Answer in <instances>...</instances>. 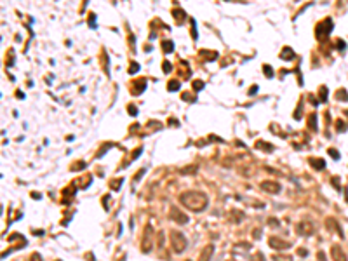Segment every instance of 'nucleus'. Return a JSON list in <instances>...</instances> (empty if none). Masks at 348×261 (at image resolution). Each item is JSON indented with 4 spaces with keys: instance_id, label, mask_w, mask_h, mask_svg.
I'll use <instances>...</instances> for the list:
<instances>
[{
    "instance_id": "nucleus-9",
    "label": "nucleus",
    "mask_w": 348,
    "mask_h": 261,
    "mask_svg": "<svg viewBox=\"0 0 348 261\" xmlns=\"http://www.w3.org/2000/svg\"><path fill=\"white\" fill-rule=\"evenodd\" d=\"M331 256H333L334 261H346V254L343 252V249H341L338 244H334V246L331 247Z\"/></svg>"
},
{
    "instance_id": "nucleus-4",
    "label": "nucleus",
    "mask_w": 348,
    "mask_h": 261,
    "mask_svg": "<svg viewBox=\"0 0 348 261\" xmlns=\"http://www.w3.org/2000/svg\"><path fill=\"white\" fill-rule=\"evenodd\" d=\"M331 28H333V21H331V19H324V21H320V23L317 25V28H315V35H317V38H322L324 35H329V33H331Z\"/></svg>"
},
{
    "instance_id": "nucleus-37",
    "label": "nucleus",
    "mask_w": 348,
    "mask_h": 261,
    "mask_svg": "<svg viewBox=\"0 0 348 261\" xmlns=\"http://www.w3.org/2000/svg\"><path fill=\"white\" fill-rule=\"evenodd\" d=\"M317 258H319V261H325V256H324V252H322V251H319Z\"/></svg>"
},
{
    "instance_id": "nucleus-28",
    "label": "nucleus",
    "mask_w": 348,
    "mask_h": 261,
    "mask_svg": "<svg viewBox=\"0 0 348 261\" xmlns=\"http://www.w3.org/2000/svg\"><path fill=\"white\" fill-rule=\"evenodd\" d=\"M138 68H139V64H138V63H133V64L129 66V73H130V75H133V73H136V72H138Z\"/></svg>"
},
{
    "instance_id": "nucleus-10",
    "label": "nucleus",
    "mask_w": 348,
    "mask_h": 261,
    "mask_svg": "<svg viewBox=\"0 0 348 261\" xmlns=\"http://www.w3.org/2000/svg\"><path fill=\"white\" fill-rule=\"evenodd\" d=\"M212 252H214V246L212 244H207L204 249H202V252H200V258H199V261H211V258H212Z\"/></svg>"
},
{
    "instance_id": "nucleus-42",
    "label": "nucleus",
    "mask_w": 348,
    "mask_h": 261,
    "mask_svg": "<svg viewBox=\"0 0 348 261\" xmlns=\"http://www.w3.org/2000/svg\"><path fill=\"white\" fill-rule=\"evenodd\" d=\"M120 261H125V256H124V258H122V259H120Z\"/></svg>"
},
{
    "instance_id": "nucleus-40",
    "label": "nucleus",
    "mask_w": 348,
    "mask_h": 261,
    "mask_svg": "<svg viewBox=\"0 0 348 261\" xmlns=\"http://www.w3.org/2000/svg\"><path fill=\"white\" fill-rule=\"evenodd\" d=\"M252 235H254V237H259V235H261V230H254Z\"/></svg>"
},
{
    "instance_id": "nucleus-15",
    "label": "nucleus",
    "mask_w": 348,
    "mask_h": 261,
    "mask_svg": "<svg viewBox=\"0 0 348 261\" xmlns=\"http://www.w3.org/2000/svg\"><path fill=\"white\" fill-rule=\"evenodd\" d=\"M134 85H138V87H134V89H130V91H133L134 94H139V92L145 89V87H146V80H138Z\"/></svg>"
},
{
    "instance_id": "nucleus-21",
    "label": "nucleus",
    "mask_w": 348,
    "mask_h": 261,
    "mask_svg": "<svg viewBox=\"0 0 348 261\" xmlns=\"http://www.w3.org/2000/svg\"><path fill=\"white\" fill-rule=\"evenodd\" d=\"M167 89L169 91H179V82L178 80H171L169 85H167Z\"/></svg>"
},
{
    "instance_id": "nucleus-35",
    "label": "nucleus",
    "mask_w": 348,
    "mask_h": 261,
    "mask_svg": "<svg viewBox=\"0 0 348 261\" xmlns=\"http://www.w3.org/2000/svg\"><path fill=\"white\" fill-rule=\"evenodd\" d=\"M183 99H185V101H195V98H193L191 94H183Z\"/></svg>"
},
{
    "instance_id": "nucleus-11",
    "label": "nucleus",
    "mask_w": 348,
    "mask_h": 261,
    "mask_svg": "<svg viewBox=\"0 0 348 261\" xmlns=\"http://www.w3.org/2000/svg\"><path fill=\"white\" fill-rule=\"evenodd\" d=\"M296 58V54H294V51L291 49V47H284L282 49V52H280V59H284V61H292Z\"/></svg>"
},
{
    "instance_id": "nucleus-5",
    "label": "nucleus",
    "mask_w": 348,
    "mask_h": 261,
    "mask_svg": "<svg viewBox=\"0 0 348 261\" xmlns=\"http://www.w3.org/2000/svg\"><path fill=\"white\" fill-rule=\"evenodd\" d=\"M169 217H171L174 223H178V225H186V223H188V216H186L183 211H179L178 207H171Z\"/></svg>"
},
{
    "instance_id": "nucleus-8",
    "label": "nucleus",
    "mask_w": 348,
    "mask_h": 261,
    "mask_svg": "<svg viewBox=\"0 0 348 261\" xmlns=\"http://www.w3.org/2000/svg\"><path fill=\"white\" fill-rule=\"evenodd\" d=\"M261 190H265L268 193H278L280 191V185L277 181H263V183H261Z\"/></svg>"
},
{
    "instance_id": "nucleus-30",
    "label": "nucleus",
    "mask_w": 348,
    "mask_h": 261,
    "mask_svg": "<svg viewBox=\"0 0 348 261\" xmlns=\"http://www.w3.org/2000/svg\"><path fill=\"white\" fill-rule=\"evenodd\" d=\"M298 254H299L301 258H307V256H308V251L304 249V247H301V249H298Z\"/></svg>"
},
{
    "instance_id": "nucleus-17",
    "label": "nucleus",
    "mask_w": 348,
    "mask_h": 261,
    "mask_svg": "<svg viewBox=\"0 0 348 261\" xmlns=\"http://www.w3.org/2000/svg\"><path fill=\"white\" fill-rule=\"evenodd\" d=\"M162 49H164V52L169 54V52L174 51V43H172L171 40H164V42H162Z\"/></svg>"
},
{
    "instance_id": "nucleus-14",
    "label": "nucleus",
    "mask_w": 348,
    "mask_h": 261,
    "mask_svg": "<svg viewBox=\"0 0 348 261\" xmlns=\"http://www.w3.org/2000/svg\"><path fill=\"white\" fill-rule=\"evenodd\" d=\"M256 150H265V151H273V145H268L265 141H256Z\"/></svg>"
},
{
    "instance_id": "nucleus-43",
    "label": "nucleus",
    "mask_w": 348,
    "mask_h": 261,
    "mask_svg": "<svg viewBox=\"0 0 348 261\" xmlns=\"http://www.w3.org/2000/svg\"><path fill=\"white\" fill-rule=\"evenodd\" d=\"M188 261H190V259H188Z\"/></svg>"
},
{
    "instance_id": "nucleus-34",
    "label": "nucleus",
    "mask_w": 348,
    "mask_h": 261,
    "mask_svg": "<svg viewBox=\"0 0 348 261\" xmlns=\"http://www.w3.org/2000/svg\"><path fill=\"white\" fill-rule=\"evenodd\" d=\"M141 151H143V148H141V146H139V148H138V150H136V151H134V153H133V160H134V159H138V157H139V153H141Z\"/></svg>"
},
{
    "instance_id": "nucleus-26",
    "label": "nucleus",
    "mask_w": 348,
    "mask_h": 261,
    "mask_svg": "<svg viewBox=\"0 0 348 261\" xmlns=\"http://www.w3.org/2000/svg\"><path fill=\"white\" fill-rule=\"evenodd\" d=\"M268 225H270L272 228H278V226H280V223H278L277 217H270V220H268Z\"/></svg>"
},
{
    "instance_id": "nucleus-16",
    "label": "nucleus",
    "mask_w": 348,
    "mask_h": 261,
    "mask_svg": "<svg viewBox=\"0 0 348 261\" xmlns=\"http://www.w3.org/2000/svg\"><path fill=\"white\" fill-rule=\"evenodd\" d=\"M319 101H327V87L325 85H320V89H319Z\"/></svg>"
},
{
    "instance_id": "nucleus-19",
    "label": "nucleus",
    "mask_w": 348,
    "mask_h": 261,
    "mask_svg": "<svg viewBox=\"0 0 348 261\" xmlns=\"http://www.w3.org/2000/svg\"><path fill=\"white\" fill-rule=\"evenodd\" d=\"M272 259H273V261H292V258L287 256V254H275Z\"/></svg>"
},
{
    "instance_id": "nucleus-29",
    "label": "nucleus",
    "mask_w": 348,
    "mask_h": 261,
    "mask_svg": "<svg viewBox=\"0 0 348 261\" xmlns=\"http://www.w3.org/2000/svg\"><path fill=\"white\" fill-rule=\"evenodd\" d=\"M263 70H265V75H266V77H273V70L268 66V64H265V66H263Z\"/></svg>"
},
{
    "instance_id": "nucleus-22",
    "label": "nucleus",
    "mask_w": 348,
    "mask_h": 261,
    "mask_svg": "<svg viewBox=\"0 0 348 261\" xmlns=\"http://www.w3.org/2000/svg\"><path fill=\"white\" fill-rule=\"evenodd\" d=\"M174 16H176L178 23H183V21H185V12H183L181 9H176V11H174Z\"/></svg>"
},
{
    "instance_id": "nucleus-2",
    "label": "nucleus",
    "mask_w": 348,
    "mask_h": 261,
    "mask_svg": "<svg viewBox=\"0 0 348 261\" xmlns=\"http://www.w3.org/2000/svg\"><path fill=\"white\" fill-rule=\"evenodd\" d=\"M171 246H172V249H174V252H178V254H181L185 249H186V238H185V235L181 233V232H171Z\"/></svg>"
},
{
    "instance_id": "nucleus-25",
    "label": "nucleus",
    "mask_w": 348,
    "mask_h": 261,
    "mask_svg": "<svg viewBox=\"0 0 348 261\" xmlns=\"http://www.w3.org/2000/svg\"><path fill=\"white\" fill-rule=\"evenodd\" d=\"M120 185H122V179H113V181L110 183V188H112V190H118Z\"/></svg>"
},
{
    "instance_id": "nucleus-18",
    "label": "nucleus",
    "mask_w": 348,
    "mask_h": 261,
    "mask_svg": "<svg viewBox=\"0 0 348 261\" xmlns=\"http://www.w3.org/2000/svg\"><path fill=\"white\" fill-rule=\"evenodd\" d=\"M308 127H310L312 130H317V115H315V113H312V115L308 117Z\"/></svg>"
},
{
    "instance_id": "nucleus-39",
    "label": "nucleus",
    "mask_w": 348,
    "mask_h": 261,
    "mask_svg": "<svg viewBox=\"0 0 348 261\" xmlns=\"http://www.w3.org/2000/svg\"><path fill=\"white\" fill-rule=\"evenodd\" d=\"M169 124H171V125H178V120H176V118H169Z\"/></svg>"
},
{
    "instance_id": "nucleus-20",
    "label": "nucleus",
    "mask_w": 348,
    "mask_h": 261,
    "mask_svg": "<svg viewBox=\"0 0 348 261\" xmlns=\"http://www.w3.org/2000/svg\"><path fill=\"white\" fill-rule=\"evenodd\" d=\"M336 98H338L339 101H348V94H346L345 89H339V91L336 92Z\"/></svg>"
},
{
    "instance_id": "nucleus-3",
    "label": "nucleus",
    "mask_w": 348,
    "mask_h": 261,
    "mask_svg": "<svg viewBox=\"0 0 348 261\" xmlns=\"http://www.w3.org/2000/svg\"><path fill=\"white\" fill-rule=\"evenodd\" d=\"M268 246L275 251H286L287 247H291V242L289 240H284L280 237H270L268 238Z\"/></svg>"
},
{
    "instance_id": "nucleus-36",
    "label": "nucleus",
    "mask_w": 348,
    "mask_h": 261,
    "mask_svg": "<svg viewBox=\"0 0 348 261\" xmlns=\"http://www.w3.org/2000/svg\"><path fill=\"white\" fill-rule=\"evenodd\" d=\"M145 171H146V169H141V171H139V172L136 174V176H134V181H138V179H139V178L143 176V174H145Z\"/></svg>"
},
{
    "instance_id": "nucleus-38",
    "label": "nucleus",
    "mask_w": 348,
    "mask_h": 261,
    "mask_svg": "<svg viewBox=\"0 0 348 261\" xmlns=\"http://www.w3.org/2000/svg\"><path fill=\"white\" fill-rule=\"evenodd\" d=\"M89 23H91L92 26L96 25V17H94V14H91V17H89Z\"/></svg>"
},
{
    "instance_id": "nucleus-33",
    "label": "nucleus",
    "mask_w": 348,
    "mask_h": 261,
    "mask_svg": "<svg viewBox=\"0 0 348 261\" xmlns=\"http://www.w3.org/2000/svg\"><path fill=\"white\" fill-rule=\"evenodd\" d=\"M164 72H165V73H169V72H171V63H169V61H165V63H164Z\"/></svg>"
},
{
    "instance_id": "nucleus-41",
    "label": "nucleus",
    "mask_w": 348,
    "mask_h": 261,
    "mask_svg": "<svg viewBox=\"0 0 348 261\" xmlns=\"http://www.w3.org/2000/svg\"><path fill=\"white\" fill-rule=\"evenodd\" d=\"M256 91H258V87H256V85H254V87H252V89H251V91H249V94H254V92H256Z\"/></svg>"
},
{
    "instance_id": "nucleus-23",
    "label": "nucleus",
    "mask_w": 348,
    "mask_h": 261,
    "mask_svg": "<svg viewBox=\"0 0 348 261\" xmlns=\"http://www.w3.org/2000/svg\"><path fill=\"white\" fill-rule=\"evenodd\" d=\"M181 172H183V174H195V172H197V165L185 167V169H181Z\"/></svg>"
},
{
    "instance_id": "nucleus-6",
    "label": "nucleus",
    "mask_w": 348,
    "mask_h": 261,
    "mask_svg": "<svg viewBox=\"0 0 348 261\" xmlns=\"http://www.w3.org/2000/svg\"><path fill=\"white\" fill-rule=\"evenodd\" d=\"M151 235H153V228L146 226L145 228V237H143V244H141L143 252H150V249H151Z\"/></svg>"
},
{
    "instance_id": "nucleus-1",
    "label": "nucleus",
    "mask_w": 348,
    "mask_h": 261,
    "mask_svg": "<svg viewBox=\"0 0 348 261\" xmlns=\"http://www.w3.org/2000/svg\"><path fill=\"white\" fill-rule=\"evenodd\" d=\"M179 202L190 209V211H195V212H200L207 207L209 204V199L207 195L202 193V191H195V190H190V191H183L179 195Z\"/></svg>"
},
{
    "instance_id": "nucleus-12",
    "label": "nucleus",
    "mask_w": 348,
    "mask_h": 261,
    "mask_svg": "<svg viewBox=\"0 0 348 261\" xmlns=\"http://www.w3.org/2000/svg\"><path fill=\"white\" fill-rule=\"evenodd\" d=\"M310 164H312V167H313V169H317V171H322V169L325 167L324 159H310Z\"/></svg>"
},
{
    "instance_id": "nucleus-24",
    "label": "nucleus",
    "mask_w": 348,
    "mask_h": 261,
    "mask_svg": "<svg viewBox=\"0 0 348 261\" xmlns=\"http://www.w3.org/2000/svg\"><path fill=\"white\" fill-rule=\"evenodd\" d=\"M336 130L338 133H341V130H346V124L343 122V120H338L336 122Z\"/></svg>"
},
{
    "instance_id": "nucleus-32",
    "label": "nucleus",
    "mask_w": 348,
    "mask_h": 261,
    "mask_svg": "<svg viewBox=\"0 0 348 261\" xmlns=\"http://www.w3.org/2000/svg\"><path fill=\"white\" fill-rule=\"evenodd\" d=\"M329 155H331L333 159H338V157H339V153H338V151H336L334 148H331V150H329Z\"/></svg>"
},
{
    "instance_id": "nucleus-7",
    "label": "nucleus",
    "mask_w": 348,
    "mask_h": 261,
    "mask_svg": "<svg viewBox=\"0 0 348 261\" xmlns=\"http://www.w3.org/2000/svg\"><path fill=\"white\" fill-rule=\"evenodd\" d=\"M313 232H315V226L308 221H301L296 225V233H299V235H312Z\"/></svg>"
},
{
    "instance_id": "nucleus-13",
    "label": "nucleus",
    "mask_w": 348,
    "mask_h": 261,
    "mask_svg": "<svg viewBox=\"0 0 348 261\" xmlns=\"http://www.w3.org/2000/svg\"><path fill=\"white\" fill-rule=\"evenodd\" d=\"M244 217V212L238 209H232V221L233 223H240V220Z\"/></svg>"
},
{
    "instance_id": "nucleus-31",
    "label": "nucleus",
    "mask_w": 348,
    "mask_h": 261,
    "mask_svg": "<svg viewBox=\"0 0 348 261\" xmlns=\"http://www.w3.org/2000/svg\"><path fill=\"white\" fill-rule=\"evenodd\" d=\"M129 112H130V115H138V108L133 106V104H129Z\"/></svg>"
},
{
    "instance_id": "nucleus-27",
    "label": "nucleus",
    "mask_w": 348,
    "mask_h": 261,
    "mask_svg": "<svg viewBox=\"0 0 348 261\" xmlns=\"http://www.w3.org/2000/svg\"><path fill=\"white\" fill-rule=\"evenodd\" d=\"M193 89H195V91L204 89V82H202V80H195V82H193Z\"/></svg>"
}]
</instances>
